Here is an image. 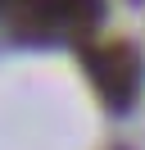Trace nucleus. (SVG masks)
<instances>
[{"label": "nucleus", "mask_w": 145, "mask_h": 150, "mask_svg": "<svg viewBox=\"0 0 145 150\" xmlns=\"http://www.w3.org/2000/svg\"><path fill=\"white\" fill-rule=\"evenodd\" d=\"M104 18V0H14V23L32 37H86Z\"/></svg>", "instance_id": "1"}, {"label": "nucleus", "mask_w": 145, "mask_h": 150, "mask_svg": "<svg viewBox=\"0 0 145 150\" xmlns=\"http://www.w3.org/2000/svg\"><path fill=\"white\" fill-rule=\"evenodd\" d=\"M86 73L95 82V91L109 100V109H127L141 96V55L127 41L86 46Z\"/></svg>", "instance_id": "2"}]
</instances>
